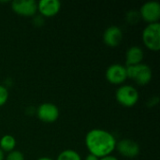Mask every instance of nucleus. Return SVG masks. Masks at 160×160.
<instances>
[{"instance_id": "obj_1", "label": "nucleus", "mask_w": 160, "mask_h": 160, "mask_svg": "<svg viewBox=\"0 0 160 160\" xmlns=\"http://www.w3.org/2000/svg\"><path fill=\"white\" fill-rule=\"evenodd\" d=\"M85 146L89 154L100 158L112 155L117 141L113 134L102 128H93L85 135Z\"/></svg>"}, {"instance_id": "obj_2", "label": "nucleus", "mask_w": 160, "mask_h": 160, "mask_svg": "<svg viewBox=\"0 0 160 160\" xmlns=\"http://www.w3.org/2000/svg\"><path fill=\"white\" fill-rule=\"evenodd\" d=\"M128 79H131L138 85H147L153 78V71L150 66L144 63H141L135 66L127 67Z\"/></svg>"}, {"instance_id": "obj_3", "label": "nucleus", "mask_w": 160, "mask_h": 160, "mask_svg": "<svg viewBox=\"0 0 160 160\" xmlns=\"http://www.w3.org/2000/svg\"><path fill=\"white\" fill-rule=\"evenodd\" d=\"M140 98V94L136 87L130 84L120 85L115 92L116 101L123 107L132 108L134 107Z\"/></svg>"}, {"instance_id": "obj_4", "label": "nucleus", "mask_w": 160, "mask_h": 160, "mask_svg": "<svg viewBox=\"0 0 160 160\" xmlns=\"http://www.w3.org/2000/svg\"><path fill=\"white\" fill-rule=\"evenodd\" d=\"M142 40L145 47L153 52H158L160 49V23L147 24L142 33Z\"/></svg>"}, {"instance_id": "obj_5", "label": "nucleus", "mask_w": 160, "mask_h": 160, "mask_svg": "<svg viewBox=\"0 0 160 160\" xmlns=\"http://www.w3.org/2000/svg\"><path fill=\"white\" fill-rule=\"evenodd\" d=\"M36 114L41 122L52 124L57 121L60 112L55 104L52 102H44L38 105L36 110Z\"/></svg>"}, {"instance_id": "obj_6", "label": "nucleus", "mask_w": 160, "mask_h": 160, "mask_svg": "<svg viewBox=\"0 0 160 160\" xmlns=\"http://www.w3.org/2000/svg\"><path fill=\"white\" fill-rule=\"evenodd\" d=\"M141 20L149 23L158 22L160 20V4L157 1H148L141 7L139 10Z\"/></svg>"}, {"instance_id": "obj_7", "label": "nucleus", "mask_w": 160, "mask_h": 160, "mask_svg": "<svg viewBox=\"0 0 160 160\" xmlns=\"http://www.w3.org/2000/svg\"><path fill=\"white\" fill-rule=\"evenodd\" d=\"M106 80L113 85H122L128 79L127 67L121 64H112L108 67L105 72Z\"/></svg>"}, {"instance_id": "obj_8", "label": "nucleus", "mask_w": 160, "mask_h": 160, "mask_svg": "<svg viewBox=\"0 0 160 160\" xmlns=\"http://www.w3.org/2000/svg\"><path fill=\"white\" fill-rule=\"evenodd\" d=\"M11 9L22 17H34L38 12V2L35 0H14L11 2Z\"/></svg>"}, {"instance_id": "obj_9", "label": "nucleus", "mask_w": 160, "mask_h": 160, "mask_svg": "<svg viewBox=\"0 0 160 160\" xmlns=\"http://www.w3.org/2000/svg\"><path fill=\"white\" fill-rule=\"evenodd\" d=\"M115 149L122 157L127 158H134L140 154V145L131 139H123L117 142Z\"/></svg>"}, {"instance_id": "obj_10", "label": "nucleus", "mask_w": 160, "mask_h": 160, "mask_svg": "<svg viewBox=\"0 0 160 160\" xmlns=\"http://www.w3.org/2000/svg\"><path fill=\"white\" fill-rule=\"evenodd\" d=\"M123 30L117 25H111L107 27L103 33V42L111 48L118 47L123 41Z\"/></svg>"}, {"instance_id": "obj_11", "label": "nucleus", "mask_w": 160, "mask_h": 160, "mask_svg": "<svg viewBox=\"0 0 160 160\" xmlns=\"http://www.w3.org/2000/svg\"><path fill=\"white\" fill-rule=\"evenodd\" d=\"M61 2L59 0H40L38 2V12L43 18H52L59 13Z\"/></svg>"}, {"instance_id": "obj_12", "label": "nucleus", "mask_w": 160, "mask_h": 160, "mask_svg": "<svg viewBox=\"0 0 160 160\" xmlns=\"http://www.w3.org/2000/svg\"><path fill=\"white\" fill-rule=\"evenodd\" d=\"M144 58V52L139 46H131L126 52V67L135 66L142 63Z\"/></svg>"}, {"instance_id": "obj_13", "label": "nucleus", "mask_w": 160, "mask_h": 160, "mask_svg": "<svg viewBox=\"0 0 160 160\" xmlns=\"http://www.w3.org/2000/svg\"><path fill=\"white\" fill-rule=\"evenodd\" d=\"M16 139L9 134H6L4 135L1 139H0V149L5 153H9L12 152L13 150H15L16 148Z\"/></svg>"}, {"instance_id": "obj_14", "label": "nucleus", "mask_w": 160, "mask_h": 160, "mask_svg": "<svg viewBox=\"0 0 160 160\" xmlns=\"http://www.w3.org/2000/svg\"><path fill=\"white\" fill-rule=\"evenodd\" d=\"M56 160H82L81 155L73 149L63 150L57 157Z\"/></svg>"}, {"instance_id": "obj_15", "label": "nucleus", "mask_w": 160, "mask_h": 160, "mask_svg": "<svg viewBox=\"0 0 160 160\" xmlns=\"http://www.w3.org/2000/svg\"><path fill=\"white\" fill-rule=\"evenodd\" d=\"M141 20V16L138 10H129L126 14V21L129 24H136Z\"/></svg>"}, {"instance_id": "obj_16", "label": "nucleus", "mask_w": 160, "mask_h": 160, "mask_svg": "<svg viewBox=\"0 0 160 160\" xmlns=\"http://www.w3.org/2000/svg\"><path fill=\"white\" fill-rule=\"evenodd\" d=\"M8 97H9L8 89L5 85L0 84V107H3L8 102Z\"/></svg>"}, {"instance_id": "obj_17", "label": "nucleus", "mask_w": 160, "mask_h": 160, "mask_svg": "<svg viewBox=\"0 0 160 160\" xmlns=\"http://www.w3.org/2000/svg\"><path fill=\"white\" fill-rule=\"evenodd\" d=\"M6 160H24V156L22 152L18 150H13L12 152L8 153Z\"/></svg>"}, {"instance_id": "obj_18", "label": "nucleus", "mask_w": 160, "mask_h": 160, "mask_svg": "<svg viewBox=\"0 0 160 160\" xmlns=\"http://www.w3.org/2000/svg\"><path fill=\"white\" fill-rule=\"evenodd\" d=\"M44 19L45 18H43L41 15H35L34 17H33V23L35 24V25H37V26H41V25H43L44 24Z\"/></svg>"}, {"instance_id": "obj_19", "label": "nucleus", "mask_w": 160, "mask_h": 160, "mask_svg": "<svg viewBox=\"0 0 160 160\" xmlns=\"http://www.w3.org/2000/svg\"><path fill=\"white\" fill-rule=\"evenodd\" d=\"M99 160H119L117 158H115L114 156H106V157H103V158H100Z\"/></svg>"}, {"instance_id": "obj_20", "label": "nucleus", "mask_w": 160, "mask_h": 160, "mask_svg": "<svg viewBox=\"0 0 160 160\" xmlns=\"http://www.w3.org/2000/svg\"><path fill=\"white\" fill-rule=\"evenodd\" d=\"M84 160H99L98 158H97L96 156H94V155H91V154H89V155H87L86 156V158H85V159Z\"/></svg>"}, {"instance_id": "obj_21", "label": "nucleus", "mask_w": 160, "mask_h": 160, "mask_svg": "<svg viewBox=\"0 0 160 160\" xmlns=\"http://www.w3.org/2000/svg\"><path fill=\"white\" fill-rule=\"evenodd\" d=\"M37 160H53V159H52V158H48V157H42V158H38Z\"/></svg>"}, {"instance_id": "obj_22", "label": "nucleus", "mask_w": 160, "mask_h": 160, "mask_svg": "<svg viewBox=\"0 0 160 160\" xmlns=\"http://www.w3.org/2000/svg\"><path fill=\"white\" fill-rule=\"evenodd\" d=\"M5 159V155H4V152L0 149V160Z\"/></svg>"}]
</instances>
